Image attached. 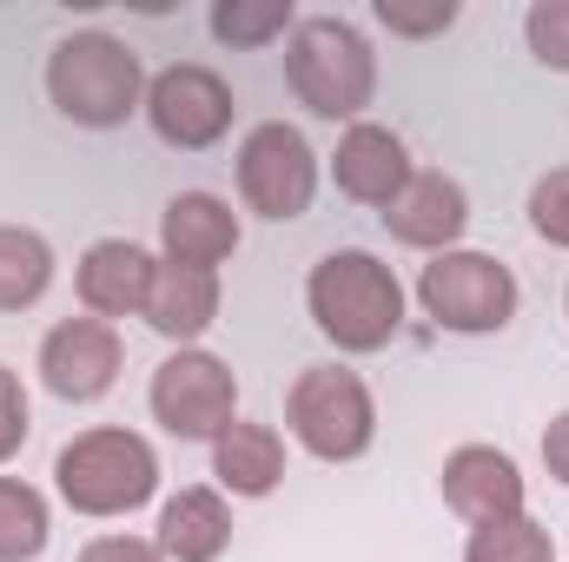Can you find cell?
I'll list each match as a JSON object with an SVG mask.
<instances>
[{"instance_id":"6da1fadb","label":"cell","mask_w":569,"mask_h":562,"mask_svg":"<svg viewBox=\"0 0 569 562\" xmlns=\"http://www.w3.org/2000/svg\"><path fill=\"white\" fill-rule=\"evenodd\" d=\"M305 304L311 324L351 358H371L405 331V284L378 252H325L305 279Z\"/></svg>"},{"instance_id":"7a4b0ae2","label":"cell","mask_w":569,"mask_h":562,"mask_svg":"<svg viewBox=\"0 0 569 562\" xmlns=\"http://www.w3.org/2000/svg\"><path fill=\"white\" fill-rule=\"evenodd\" d=\"M284 87L318 120H351L378 93V53L345 13H311L284 33Z\"/></svg>"},{"instance_id":"3957f363","label":"cell","mask_w":569,"mask_h":562,"mask_svg":"<svg viewBox=\"0 0 569 562\" xmlns=\"http://www.w3.org/2000/svg\"><path fill=\"white\" fill-rule=\"evenodd\" d=\"M47 100L87 133H113L146 107V67L120 33H67L47 53Z\"/></svg>"},{"instance_id":"277c9868","label":"cell","mask_w":569,"mask_h":562,"mask_svg":"<svg viewBox=\"0 0 569 562\" xmlns=\"http://www.w3.org/2000/svg\"><path fill=\"white\" fill-rule=\"evenodd\" d=\"M53 490L73 516H133L159 490V456L140 430L100 423L53 456Z\"/></svg>"},{"instance_id":"5b68a950","label":"cell","mask_w":569,"mask_h":562,"mask_svg":"<svg viewBox=\"0 0 569 562\" xmlns=\"http://www.w3.org/2000/svg\"><path fill=\"white\" fill-rule=\"evenodd\" d=\"M284 423L318 463H358L378 436V404H371V384L358 371L311 364V371H298V384L284 398Z\"/></svg>"},{"instance_id":"8992f818","label":"cell","mask_w":569,"mask_h":562,"mask_svg":"<svg viewBox=\"0 0 569 562\" xmlns=\"http://www.w3.org/2000/svg\"><path fill=\"white\" fill-rule=\"evenodd\" d=\"M418 304L457 338H490L517 318V272L490 252H437L418 272Z\"/></svg>"},{"instance_id":"52a82bcc","label":"cell","mask_w":569,"mask_h":562,"mask_svg":"<svg viewBox=\"0 0 569 562\" xmlns=\"http://www.w3.org/2000/svg\"><path fill=\"white\" fill-rule=\"evenodd\" d=\"M146 404H152V423H159L166 436H179V443H212L226 423L239 418V378H232L226 358H212V351L192 344V351H172V358L152 371Z\"/></svg>"},{"instance_id":"ba28073f","label":"cell","mask_w":569,"mask_h":562,"mask_svg":"<svg viewBox=\"0 0 569 562\" xmlns=\"http://www.w3.org/2000/svg\"><path fill=\"white\" fill-rule=\"evenodd\" d=\"M239 199L259 212V219H305L311 199H318V152L305 145L298 127L266 120L252 127L239 145Z\"/></svg>"},{"instance_id":"9c48e42d","label":"cell","mask_w":569,"mask_h":562,"mask_svg":"<svg viewBox=\"0 0 569 562\" xmlns=\"http://www.w3.org/2000/svg\"><path fill=\"white\" fill-rule=\"evenodd\" d=\"M232 87L212 73V67H199V60H179V67H166V73H152L146 80V120H152V133L172 145V152H206V145H219L232 133Z\"/></svg>"},{"instance_id":"30bf717a","label":"cell","mask_w":569,"mask_h":562,"mask_svg":"<svg viewBox=\"0 0 569 562\" xmlns=\"http://www.w3.org/2000/svg\"><path fill=\"white\" fill-rule=\"evenodd\" d=\"M120 364H127V344L107 318H67L40 338V384L60 404H100L120 384Z\"/></svg>"},{"instance_id":"8fae6325","label":"cell","mask_w":569,"mask_h":562,"mask_svg":"<svg viewBox=\"0 0 569 562\" xmlns=\"http://www.w3.org/2000/svg\"><path fill=\"white\" fill-rule=\"evenodd\" d=\"M443 503H450L470 530L523 516V470H517V456H503L497 443H463V450H450V456H443Z\"/></svg>"},{"instance_id":"7c38bea8","label":"cell","mask_w":569,"mask_h":562,"mask_svg":"<svg viewBox=\"0 0 569 562\" xmlns=\"http://www.w3.org/2000/svg\"><path fill=\"white\" fill-rule=\"evenodd\" d=\"M463 225H470V192L450 172H411V185L385 205V232L411 252H430V259L457 252Z\"/></svg>"},{"instance_id":"4fadbf2b","label":"cell","mask_w":569,"mask_h":562,"mask_svg":"<svg viewBox=\"0 0 569 562\" xmlns=\"http://www.w3.org/2000/svg\"><path fill=\"white\" fill-rule=\"evenodd\" d=\"M411 152L405 140L391 133V127H378V120H358V127H345V140L331 152V179H338V192L345 199H358V205H371V212H385L405 185H411Z\"/></svg>"},{"instance_id":"5bb4252c","label":"cell","mask_w":569,"mask_h":562,"mask_svg":"<svg viewBox=\"0 0 569 562\" xmlns=\"http://www.w3.org/2000/svg\"><path fill=\"white\" fill-rule=\"evenodd\" d=\"M152 272L159 259L133 245V239H100L80 252V272H73V291L87 304V318H146V298H152Z\"/></svg>"},{"instance_id":"9a60e30c","label":"cell","mask_w":569,"mask_h":562,"mask_svg":"<svg viewBox=\"0 0 569 562\" xmlns=\"http://www.w3.org/2000/svg\"><path fill=\"white\" fill-rule=\"evenodd\" d=\"M159 245H166V265L219 272V265L239 252V212H232L219 192H179V199H166V212H159Z\"/></svg>"},{"instance_id":"2e32d148","label":"cell","mask_w":569,"mask_h":562,"mask_svg":"<svg viewBox=\"0 0 569 562\" xmlns=\"http://www.w3.org/2000/svg\"><path fill=\"white\" fill-rule=\"evenodd\" d=\"M146 324H152L166 344L192 351V344L219 324V272L166 265V259H159V272H152V298H146Z\"/></svg>"},{"instance_id":"e0dca14e","label":"cell","mask_w":569,"mask_h":562,"mask_svg":"<svg viewBox=\"0 0 569 562\" xmlns=\"http://www.w3.org/2000/svg\"><path fill=\"white\" fill-rule=\"evenodd\" d=\"M159 556L166 562H219L226 556V543H232V510H226V496L219 490H179V496H166V510H159Z\"/></svg>"},{"instance_id":"ac0fdd59","label":"cell","mask_w":569,"mask_h":562,"mask_svg":"<svg viewBox=\"0 0 569 562\" xmlns=\"http://www.w3.org/2000/svg\"><path fill=\"white\" fill-rule=\"evenodd\" d=\"M212 476H219V490H232V496H272L284 483V436L272 423L232 418L212 436Z\"/></svg>"},{"instance_id":"d6986e66","label":"cell","mask_w":569,"mask_h":562,"mask_svg":"<svg viewBox=\"0 0 569 562\" xmlns=\"http://www.w3.org/2000/svg\"><path fill=\"white\" fill-rule=\"evenodd\" d=\"M53 284V245L33 225H0V311H33Z\"/></svg>"},{"instance_id":"ffe728a7","label":"cell","mask_w":569,"mask_h":562,"mask_svg":"<svg viewBox=\"0 0 569 562\" xmlns=\"http://www.w3.org/2000/svg\"><path fill=\"white\" fill-rule=\"evenodd\" d=\"M53 536L47 496L20 476H0V562H33Z\"/></svg>"},{"instance_id":"44dd1931","label":"cell","mask_w":569,"mask_h":562,"mask_svg":"<svg viewBox=\"0 0 569 562\" xmlns=\"http://www.w3.org/2000/svg\"><path fill=\"white\" fill-rule=\"evenodd\" d=\"M298 27L291 0H219L212 7V40L219 47H272Z\"/></svg>"},{"instance_id":"7402d4cb","label":"cell","mask_w":569,"mask_h":562,"mask_svg":"<svg viewBox=\"0 0 569 562\" xmlns=\"http://www.w3.org/2000/svg\"><path fill=\"white\" fill-rule=\"evenodd\" d=\"M463 562H557V543L537 516H510V523H483L470 530Z\"/></svg>"},{"instance_id":"603a6c76","label":"cell","mask_w":569,"mask_h":562,"mask_svg":"<svg viewBox=\"0 0 569 562\" xmlns=\"http://www.w3.org/2000/svg\"><path fill=\"white\" fill-rule=\"evenodd\" d=\"M530 232H537L543 245L569 252V165L543 172V179L530 185Z\"/></svg>"},{"instance_id":"cb8c5ba5","label":"cell","mask_w":569,"mask_h":562,"mask_svg":"<svg viewBox=\"0 0 569 562\" xmlns=\"http://www.w3.org/2000/svg\"><path fill=\"white\" fill-rule=\"evenodd\" d=\"M523 40H530V53H537L543 67L569 73V0H537V7L523 13Z\"/></svg>"},{"instance_id":"d4e9b609","label":"cell","mask_w":569,"mask_h":562,"mask_svg":"<svg viewBox=\"0 0 569 562\" xmlns=\"http://www.w3.org/2000/svg\"><path fill=\"white\" fill-rule=\"evenodd\" d=\"M378 20H385L391 33H405V40H430V33H450V27H457V0H425V7H411V0H378Z\"/></svg>"},{"instance_id":"484cf974","label":"cell","mask_w":569,"mask_h":562,"mask_svg":"<svg viewBox=\"0 0 569 562\" xmlns=\"http://www.w3.org/2000/svg\"><path fill=\"white\" fill-rule=\"evenodd\" d=\"M27 430H33V411H27L20 371H7V364H0V463H7V456H20Z\"/></svg>"},{"instance_id":"4316f807","label":"cell","mask_w":569,"mask_h":562,"mask_svg":"<svg viewBox=\"0 0 569 562\" xmlns=\"http://www.w3.org/2000/svg\"><path fill=\"white\" fill-rule=\"evenodd\" d=\"M80 562H166L159 556V543H146V536H93Z\"/></svg>"},{"instance_id":"83f0119b","label":"cell","mask_w":569,"mask_h":562,"mask_svg":"<svg viewBox=\"0 0 569 562\" xmlns=\"http://www.w3.org/2000/svg\"><path fill=\"white\" fill-rule=\"evenodd\" d=\"M543 470L569 490V411L563 418H550V430H543Z\"/></svg>"},{"instance_id":"f1b7e54d","label":"cell","mask_w":569,"mask_h":562,"mask_svg":"<svg viewBox=\"0 0 569 562\" xmlns=\"http://www.w3.org/2000/svg\"><path fill=\"white\" fill-rule=\"evenodd\" d=\"M563 311H569V291H563Z\"/></svg>"}]
</instances>
